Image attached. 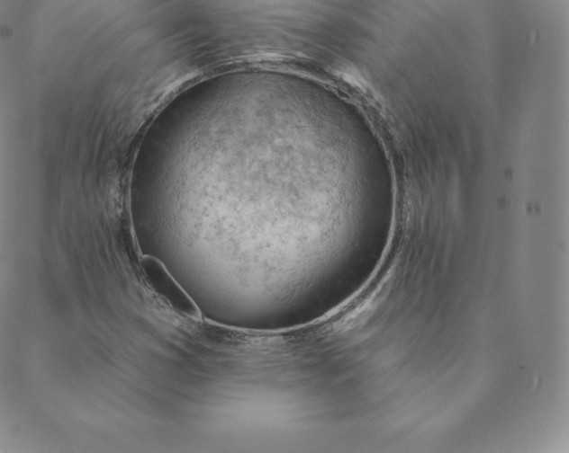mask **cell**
<instances>
[{
  "instance_id": "6da1fadb",
  "label": "cell",
  "mask_w": 569,
  "mask_h": 453,
  "mask_svg": "<svg viewBox=\"0 0 569 453\" xmlns=\"http://www.w3.org/2000/svg\"><path fill=\"white\" fill-rule=\"evenodd\" d=\"M140 268L152 290L177 313L193 319H200L201 313L194 301L171 276L157 258L142 256Z\"/></svg>"
}]
</instances>
